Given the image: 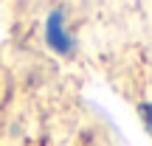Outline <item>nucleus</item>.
<instances>
[{
    "label": "nucleus",
    "instance_id": "nucleus-2",
    "mask_svg": "<svg viewBox=\"0 0 152 146\" xmlns=\"http://www.w3.org/2000/svg\"><path fill=\"white\" fill-rule=\"evenodd\" d=\"M138 118H141L144 129L152 135V101H141L138 104Z\"/></svg>",
    "mask_w": 152,
    "mask_h": 146
},
{
    "label": "nucleus",
    "instance_id": "nucleus-1",
    "mask_svg": "<svg viewBox=\"0 0 152 146\" xmlns=\"http://www.w3.org/2000/svg\"><path fill=\"white\" fill-rule=\"evenodd\" d=\"M42 37H45V45H48L56 56L71 59L76 54V37H73L71 25H68V14H65L62 6H56V9L48 11L45 25H42Z\"/></svg>",
    "mask_w": 152,
    "mask_h": 146
}]
</instances>
